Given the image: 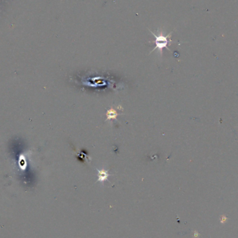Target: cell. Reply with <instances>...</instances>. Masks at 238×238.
I'll return each mask as SVG.
<instances>
[{
	"instance_id": "2",
	"label": "cell",
	"mask_w": 238,
	"mask_h": 238,
	"mask_svg": "<svg viewBox=\"0 0 238 238\" xmlns=\"http://www.w3.org/2000/svg\"><path fill=\"white\" fill-rule=\"evenodd\" d=\"M96 171H98V180L97 182H100V183H104L106 180H107L109 176H110L111 175L108 173V171L105 170L104 169L100 170L96 169Z\"/></svg>"
},
{
	"instance_id": "3",
	"label": "cell",
	"mask_w": 238,
	"mask_h": 238,
	"mask_svg": "<svg viewBox=\"0 0 238 238\" xmlns=\"http://www.w3.org/2000/svg\"><path fill=\"white\" fill-rule=\"evenodd\" d=\"M107 120H111V119H115L116 120L117 116H118V114L116 111V109H114V108H110L109 109H108L107 111Z\"/></svg>"
},
{
	"instance_id": "1",
	"label": "cell",
	"mask_w": 238,
	"mask_h": 238,
	"mask_svg": "<svg viewBox=\"0 0 238 238\" xmlns=\"http://www.w3.org/2000/svg\"><path fill=\"white\" fill-rule=\"evenodd\" d=\"M150 32H151V33H152V34L155 36V48L150 52V53L154 52L155 49H158L160 52V54L162 55V50H163L164 48H166L169 51L171 52L170 49L168 47V45H169L170 42L172 41V40H171V34H172V33L173 32H171L169 34H168V35H166V36H165L163 33V31H160L159 30H157V33H158L157 34H155V33L153 32L152 31H150Z\"/></svg>"
}]
</instances>
